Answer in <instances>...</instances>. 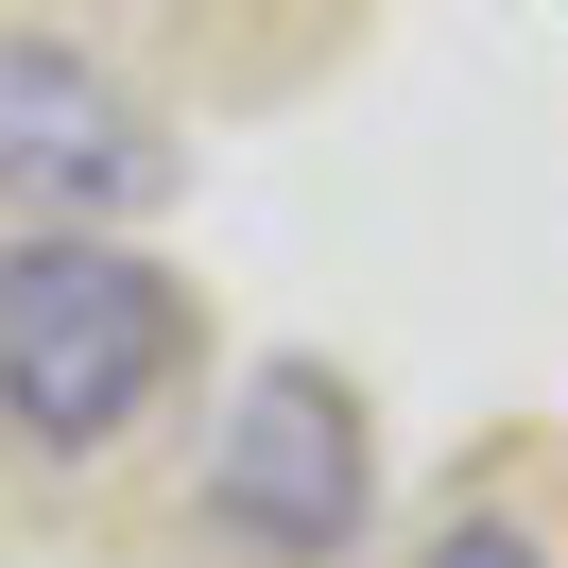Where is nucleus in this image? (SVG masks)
Masks as SVG:
<instances>
[{"mask_svg": "<svg viewBox=\"0 0 568 568\" xmlns=\"http://www.w3.org/2000/svg\"><path fill=\"white\" fill-rule=\"evenodd\" d=\"M190 362V293L139 242H0V430L18 448H121Z\"/></svg>", "mask_w": 568, "mask_h": 568, "instance_id": "nucleus-1", "label": "nucleus"}, {"mask_svg": "<svg viewBox=\"0 0 568 568\" xmlns=\"http://www.w3.org/2000/svg\"><path fill=\"white\" fill-rule=\"evenodd\" d=\"M173 190V139L155 104L70 36H0V207L36 224V242H104Z\"/></svg>", "mask_w": 568, "mask_h": 568, "instance_id": "nucleus-2", "label": "nucleus"}, {"mask_svg": "<svg viewBox=\"0 0 568 568\" xmlns=\"http://www.w3.org/2000/svg\"><path fill=\"white\" fill-rule=\"evenodd\" d=\"M362 499H379V465H362L345 379L327 362H258L242 414H224V448H207V534L258 551V568H327L362 534Z\"/></svg>", "mask_w": 568, "mask_h": 568, "instance_id": "nucleus-3", "label": "nucleus"}, {"mask_svg": "<svg viewBox=\"0 0 568 568\" xmlns=\"http://www.w3.org/2000/svg\"><path fill=\"white\" fill-rule=\"evenodd\" d=\"M430 568H551V551H534L517 517H448V534H430Z\"/></svg>", "mask_w": 568, "mask_h": 568, "instance_id": "nucleus-4", "label": "nucleus"}]
</instances>
